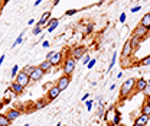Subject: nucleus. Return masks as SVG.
Instances as JSON below:
<instances>
[{"mask_svg": "<svg viewBox=\"0 0 150 126\" xmlns=\"http://www.w3.org/2000/svg\"><path fill=\"white\" fill-rule=\"evenodd\" d=\"M42 47H43V48H49V47H51V44H49V41H43V44H42Z\"/></svg>", "mask_w": 150, "mask_h": 126, "instance_id": "nucleus-35", "label": "nucleus"}, {"mask_svg": "<svg viewBox=\"0 0 150 126\" xmlns=\"http://www.w3.org/2000/svg\"><path fill=\"white\" fill-rule=\"evenodd\" d=\"M15 78H16L15 81H16L18 84H20L23 89H25L26 86H29V81H30V78H29V75H28V74H26L25 71H19L18 74H16V77H15Z\"/></svg>", "mask_w": 150, "mask_h": 126, "instance_id": "nucleus-4", "label": "nucleus"}, {"mask_svg": "<svg viewBox=\"0 0 150 126\" xmlns=\"http://www.w3.org/2000/svg\"><path fill=\"white\" fill-rule=\"evenodd\" d=\"M18 72H19V67H18V65H13V67H12V72H10V74H12V77L15 78Z\"/></svg>", "mask_w": 150, "mask_h": 126, "instance_id": "nucleus-27", "label": "nucleus"}, {"mask_svg": "<svg viewBox=\"0 0 150 126\" xmlns=\"http://www.w3.org/2000/svg\"><path fill=\"white\" fill-rule=\"evenodd\" d=\"M42 32V28L40 26H35V29H33V35H39Z\"/></svg>", "mask_w": 150, "mask_h": 126, "instance_id": "nucleus-29", "label": "nucleus"}, {"mask_svg": "<svg viewBox=\"0 0 150 126\" xmlns=\"http://www.w3.org/2000/svg\"><path fill=\"white\" fill-rule=\"evenodd\" d=\"M49 18H51V12H45V13L40 16V20L36 23V26H40V28H42V26H43V25H45V23L49 20Z\"/></svg>", "mask_w": 150, "mask_h": 126, "instance_id": "nucleus-16", "label": "nucleus"}, {"mask_svg": "<svg viewBox=\"0 0 150 126\" xmlns=\"http://www.w3.org/2000/svg\"><path fill=\"white\" fill-rule=\"evenodd\" d=\"M43 74H45V72L42 71L39 67H35V70H33V72L29 75V78H30V81H39V80H42Z\"/></svg>", "mask_w": 150, "mask_h": 126, "instance_id": "nucleus-9", "label": "nucleus"}, {"mask_svg": "<svg viewBox=\"0 0 150 126\" xmlns=\"http://www.w3.org/2000/svg\"><path fill=\"white\" fill-rule=\"evenodd\" d=\"M55 126H62V125H61V123H56V125Z\"/></svg>", "mask_w": 150, "mask_h": 126, "instance_id": "nucleus-49", "label": "nucleus"}, {"mask_svg": "<svg viewBox=\"0 0 150 126\" xmlns=\"http://www.w3.org/2000/svg\"><path fill=\"white\" fill-rule=\"evenodd\" d=\"M149 34V31L146 29V28H143L142 25H137L136 28H134V31H133V36H136V38H139L140 41L142 39H144L146 36Z\"/></svg>", "mask_w": 150, "mask_h": 126, "instance_id": "nucleus-5", "label": "nucleus"}, {"mask_svg": "<svg viewBox=\"0 0 150 126\" xmlns=\"http://www.w3.org/2000/svg\"><path fill=\"white\" fill-rule=\"evenodd\" d=\"M142 115H146V116H150V105L144 103L142 106Z\"/></svg>", "mask_w": 150, "mask_h": 126, "instance_id": "nucleus-22", "label": "nucleus"}, {"mask_svg": "<svg viewBox=\"0 0 150 126\" xmlns=\"http://www.w3.org/2000/svg\"><path fill=\"white\" fill-rule=\"evenodd\" d=\"M149 15H150V13H149Z\"/></svg>", "mask_w": 150, "mask_h": 126, "instance_id": "nucleus-52", "label": "nucleus"}, {"mask_svg": "<svg viewBox=\"0 0 150 126\" xmlns=\"http://www.w3.org/2000/svg\"><path fill=\"white\" fill-rule=\"evenodd\" d=\"M59 94H61V90H59L56 86H52V87L48 90V93H46V99H48L49 102H52V100H55Z\"/></svg>", "mask_w": 150, "mask_h": 126, "instance_id": "nucleus-7", "label": "nucleus"}, {"mask_svg": "<svg viewBox=\"0 0 150 126\" xmlns=\"http://www.w3.org/2000/svg\"><path fill=\"white\" fill-rule=\"evenodd\" d=\"M139 10H140V6H136V7H133V9H131V12H133V13H136V12H139Z\"/></svg>", "mask_w": 150, "mask_h": 126, "instance_id": "nucleus-37", "label": "nucleus"}, {"mask_svg": "<svg viewBox=\"0 0 150 126\" xmlns=\"http://www.w3.org/2000/svg\"><path fill=\"white\" fill-rule=\"evenodd\" d=\"M0 126H10V120L3 113H0Z\"/></svg>", "mask_w": 150, "mask_h": 126, "instance_id": "nucleus-20", "label": "nucleus"}, {"mask_svg": "<svg viewBox=\"0 0 150 126\" xmlns=\"http://www.w3.org/2000/svg\"><path fill=\"white\" fill-rule=\"evenodd\" d=\"M131 54H133V49H131L130 44H129V41L124 44V47H123V49H121V57L123 58H129V57H131Z\"/></svg>", "mask_w": 150, "mask_h": 126, "instance_id": "nucleus-12", "label": "nucleus"}, {"mask_svg": "<svg viewBox=\"0 0 150 126\" xmlns=\"http://www.w3.org/2000/svg\"><path fill=\"white\" fill-rule=\"evenodd\" d=\"M115 59H117V54L114 52V54H112V58H111V62H110V70H111L112 67H114V64H115Z\"/></svg>", "mask_w": 150, "mask_h": 126, "instance_id": "nucleus-28", "label": "nucleus"}, {"mask_svg": "<svg viewBox=\"0 0 150 126\" xmlns=\"http://www.w3.org/2000/svg\"><path fill=\"white\" fill-rule=\"evenodd\" d=\"M94 65H95V59H90V62L87 64V68H93Z\"/></svg>", "mask_w": 150, "mask_h": 126, "instance_id": "nucleus-32", "label": "nucleus"}, {"mask_svg": "<svg viewBox=\"0 0 150 126\" xmlns=\"http://www.w3.org/2000/svg\"><path fill=\"white\" fill-rule=\"evenodd\" d=\"M120 120H121V115H120V112H118V110H115V115H114V120H112V122H108V125L117 126L118 123H121Z\"/></svg>", "mask_w": 150, "mask_h": 126, "instance_id": "nucleus-19", "label": "nucleus"}, {"mask_svg": "<svg viewBox=\"0 0 150 126\" xmlns=\"http://www.w3.org/2000/svg\"><path fill=\"white\" fill-rule=\"evenodd\" d=\"M19 116H20V112H19L18 109H10V110H7V113H6V117L10 120V123H12L13 120H16Z\"/></svg>", "mask_w": 150, "mask_h": 126, "instance_id": "nucleus-11", "label": "nucleus"}, {"mask_svg": "<svg viewBox=\"0 0 150 126\" xmlns=\"http://www.w3.org/2000/svg\"><path fill=\"white\" fill-rule=\"evenodd\" d=\"M46 59L52 64V67H55V65H59V64L62 62L64 54H62V52H55V51H52V52H49V54L46 55Z\"/></svg>", "mask_w": 150, "mask_h": 126, "instance_id": "nucleus-3", "label": "nucleus"}, {"mask_svg": "<svg viewBox=\"0 0 150 126\" xmlns=\"http://www.w3.org/2000/svg\"><path fill=\"white\" fill-rule=\"evenodd\" d=\"M4 57H6V55H1V57H0V67H1V64H3V59H4Z\"/></svg>", "mask_w": 150, "mask_h": 126, "instance_id": "nucleus-40", "label": "nucleus"}, {"mask_svg": "<svg viewBox=\"0 0 150 126\" xmlns=\"http://www.w3.org/2000/svg\"><path fill=\"white\" fill-rule=\"evenodd\" d=\"M146 103H147V105H150V96H147V100H146Z\"/></svg>", "mask_w": 150, "mask_h": 126, "instance_id": "nucleus-44", "label": "nucleus"}, {"mask_svg": "<svg viewBox=\"0 0 150 126\" xmlns=\"http://www.w3.org/2000/svg\"><path fill=\"white\" fill-rule=\"evenodd\" d=\"M48 102H49L48 99H42V100H39V102L36 103V106H35V109H42V107H45V106L48 105Z\"/></svg>", "mask_w": 150, "mask_h": 126, "instance_id": "nucleus-21", "label": "nucleus"}, {"mask_svg": "<svg viewBox=\"0 0 150 126\" xmlns=\"http://www.w3.org/2000/svg\"><path fill=\"white\" fill-rule=\"evenodd\" d=\"M1 10H3V3L0 1V15H1Z\"/></svg>", "mask_w": 150, "mask_h": 126, "instance_id": "nucleus-42", "label": "nucleus"}, {"mask_svg": "<svg viewBox=\"0 0 150 126\" xmlns=\"http://www.w3.org/2000/svg\"><path fill=\"white\" fill-rule=\"evenodd\" d=\"M98 116H103V107L98 109Z\"/></svg>", "mask_w": 150, "mask_h": 126, "instance_id": "nucleus-41", "label": "nucleus"}, {"mask_svg": "<svg viewBox=\"0 0 150 126\" xmlns=\"http://www.w3.org/2000/svg\"><path fill=\"white\" fill-rule=\"evenodd\" d=\"M23 126H29V123H26V125H23Z\"/></svg>", "mask_w": 150, "mask_h": 126, "instance_id": "nucleus-50", "label": "nucleus"}, {"mask_svg": "<svg viewBox=\"0 0 150 126\" xmlns=\"http://www.w3.org/2000/svg\"><path fill=\"white\" fill-rule=\"evenodd\" d=\"M76 12H78V10H75V9H71V10H68V12H67V16H72V15H75Z\"/></svg>", "mask_w": 150, "mask_h": 126, "instance_id": "nucleus-33", "label": "nucleus"}, {"mask_svg": "<svg viewBox=\"0 0 150 126\" xmlns=\"http://www.w3.org/2000/svg\"><path fill=\"white\" fill-rule=\"evenodd\" d=\"M88 96H90V94H88V93H87V94H84V96H82V99H81V100H82V102H85V100H87V99H88Z\"/></svg>", "mask_w": 150, "mask_h": 126, "instance_id": "nucleus-39", "label": "nucleus"}, {"mask_svg": "<svg viewBox=\"0 0 150 126\" xmlns=\"http://www.w3.org/2000/svg\"><path fill=\"white\" fill-rule=\"evenodd\" d=\"M124 20H126V13H121V16H120V22L123 23Z\"/></svg>", "mask_w": 150, "mask_h": 126, "instance_id": "nucleus-36", "label": "nucleus"}, {"mask_svg": "<svg viewBox=\"0 0 150 126\" xmlns=\"http://www.w3.org/2000/svg\"><path fill=\"white\" fill-rule=\"evenodd\" d=\"M93 28H94V25H93V23H90V25H88V28L85 29V34H87V35H88V34H91V31H93Z\"/></svg>", "mask_w": 150, "mask_h": 126, "instance_id": "nucleus-31", "label": "nucleus"}, {"mask_svg": "<svg viewBox=\"0 0 150 126\" xmlns=\"http://www.w3.org/2000/svg\"><path fill=\"white\" fill-rule=\"evenodd\" d=\"M59 1H61V0H55V3H54V4H58Z\"/></svg>", "mask_w": 150, "mask_h": 126, "instance_id": "nucleus-46", "label": "nucleus"}, {"mask_svg": "<svg viewBox=\"0 0 150 126\" xmlns=\"http://www.w3.org/2000/svg\"><path fill=\"white\" fill-rule=\"evenodd\" d=\"M7 1H9V0H3V1H1V3H3V4H6V3H7Z\"/></svg>", "mask_w": 150, "mask_h": 126, "instance_id": "nucleus-45", "label": "nucleus"}, {"mask_svg": "<svg viewBox=\"0 0 150 126\" xmlns=\"http://www.w3.org/2000/svg\"><path fill=\"white\" fill-rule=\"evenodd\" d=\"M129 44H130L131 49L134 51V49H137V48H139V45H140V39H139V38H136V36H131V39L129 41Z\"/></svg>", "mask_w": 150, "mask_h": 126, "instance_id": "nucleus-18", "label": "nucleus"}, {"mask_svg": "<svg viewBox=\"0 0 150 126\" xmlns=\"http://www.w3.org/2000/svg\"><path fill=\"white\" fill-rule=\"evenodd\" d=\"M147 83H149V84H150V81H147Z\"/></svg>", "mask_w": 150, "mask_h": 126, "instance_id": "nucleus-51", "label": "nucleus"}, {"mask_svg": "<svg viewBox=\"0 0 150 126\" xmlns=\"http://www.w3.org/2000/svg\"><path fill=\"white\" fill-rule=\"evenodd\" d=\"M146 86H147V80L139 78V80H136V83H134V90L137 91V93H143Z\"/></svg>", "mask_w": 150, "mask_h": 126, "instance_id": "nucleus-8", "label": "nucleus"}, {"mask_svg": "<svg viewBox=\"0 0 150 126\" xmlns=\"http://www.w3.org/2000/svg\"><path fill=\"white\" fill-rule=\"evenodd\" d=\"M85 105H87V109H88V110H91V107H93V102H91V100H87Z\"/></svg>", "mask_w": 150, "mask_h": 126, "instance_id": "nucleus-34", "label": "nucleus"}, {"mask_svg": "<svg viewBox=\"0 0 150 126\" xmlns=\"http://www.w3.org/2000/svg\"><path fill=\"white\" fill-rule=\"evenodd\" d=\"M147 122H149V116H146V115H140V116H137L136 117V122L134 123H139V125H147Z\"/></svg>", "mask_w": 150, "mask_h": 126, "instance_id": "nucleus-17", "label": "nucleus"}, {"mask_svg": "<svg viewBox=\"0 0 150 126\" xmlns=\"http://www.w3.org/2000/svg\"><path fill=\"white\" fill-rule=\"evenodd\" d=\"M39 68L42 70L43 72H48V71H51V68H52V64L48 61V59H45V61H42L40 64H39Z\"/></svg>", "mask_w": 150, "mask_h": 126, "instance_id": "nucleus-15", "label": "nucleus"}, {"mask_svg": "<svg viewBox=\"0 0 150 126\" xmlns=\"http://www.w3.org/2000/svg\"><path fill=\"white\" fill-rule=\"evenodd\" d=\"M75 64H76V61H75L71 55L67 57V58H65V62H64V68H62V70H64V75L71 77V74H72L75 70Z\"/></svg>", "mask_w": 150, "mask_h": 126, "instance_id": "nucleus-2", "label": "nucleus"}, {"mask_svg": "<svg viewBox=\"0 0 150 126\" xmlns=\"http://www.w3.org/2000/svg\"><path fill=\"white\" fill-rule=\"evenodd\" d=\"M10 90L13 91L16 96H20V94L23 93V90H25V89H23L20 84H18L16 81H13V83H12V86H10Z\"/></svg>", "mask_w": 150, "mask_h": 126, "instance_id": "nucleus-13", "label": "nucleus"}, {"mask_svg": "<svg viewBox=\"0 0 150 126\" xmlns=\"http://www.w3.org/2000/svg\"><path fill=\"white\" fill-rule=\"evenodd\" d=\"M33 70H35V67H32V65L29 67V65H28V67H26V68H23L22 71H25V72H26V74H28V75H30V74L33 72Z\"/></svg>", "mask_w": 150, "mask_h": 126, "instance_id": "nucleus-25", "label": "nucleus"}, {"mask_svg": "<svg viewBox=\"0 0 150 126\" xmlns=\"http://www.w3.org/2000/svg\"><path fill=\"white\" fill-rule=\"evenodd\" d=\"M133 126H143V125H139V123H134Z\"/></svg>", "mask_w": 150, "mask_h": 126, "instance_id": "nucleus-47", "label": "nucleus"}, {"mask_svg": "<svg viewBox=\"0 0 150 126\" xmlns=\"http://www.w3.org/2000/svg\"><path fill=\"white\" fill-rule=\"evenodd\" d=\"M84 52H85V48H84V47H76V48L72 49L71 57L76 61V59H79V58H82V57H84Z\"/></svg>", "mask_w": 150, "mask_h": 126, "instance_id": "nucleus-10", "label": "nucleus"}, {"mask_svg": "<svg viewBox=\"0 0 150 126\" xmlns=\"http://www.w3.org/2000/svg\"><path fill=\"white\" fill-rule=\"evenodd\" d=\"M139 65H150V55L142 58V59L139 61Z\"/></svg>", "mask_w": 150, "mask_h": 126, "instance_id": "nucleus-23", "label": "nucleus"}, {"mask_svg": "<svg viewBox=\"0 0 150 126\" xmlns=\"http://www.w3.org/2000/svg\"><path fill=\"white\" fill-rule=\"evenodd\" d=\"M22 41H23V34H20V35H19V38L16 39V41H15V44H13V48H15V47H18L19 44H22Z\"/></svg>", "mask_w": 150, "mask_h": 126, "instance_id": "nucleus-26", "label": "nucleus"}, {"mask_svg": "<svg viewBox=\"0 0 150 126\" xmlns=\"http://www.w3.org/2000/svg\"><path fill=\"white\" fill-rule=\"evenodd\" d=\"M143 93L146 94V96H150V84L147 83V86L144 87V90H143Z\"/></svg>", "mask_w": 150, "mask_h": 126, "instance_id": "nucleus-30", "label": "nucleus"}, {"mask_svg": "<svg viewBox=\"0 0 150 126\" xmlns=\"http://www.w3.org/2000/svg\"><path fill=\"white\" fill-rule=\"evenodd\" d=\"M90 59H91V58H90V57H88V55H87V57H85V58H84V64H85V65H87V64H88V62H90Z\"/></svg>", "mask_w": 150, "mask_h": 126, "instance_id": "nucleus-38", "label": "nucleus"}, {"mask_svg": "<svg viewBox=\"0 0 150 126\" xmlns=\"http://www.w3.org/2000/svg\"><path fill=\"white\" fill-rule=\"evenodd\" d=\"M58 25H59V20L56 19L55 22H54V23H52V25H51V26L48 28V31H49V32L52 34V32H54V31H55V29H56V26H58Z\"/></svg>", "mask_w": 150, "mask_h": 126, "instance_id": "nucleus-24", "label": "nucleus"}, {"mask_svg": "<svg viewBox=\"0 0 150 126\" xmlns=\"http://www.w3.org/2000/svg\"><path fill=\"white\" fill-rule=\"evenodd\" d=\"M40 1H42V0H36V1H35V6H38V4H40Z\"/></svg>", "mask_w": 150, "mask_h": 126, "instance_id": "nucleus-43", "label": "nucleus"}, {"mask_svg": "<svg viewBox=\"0 0 150 126\" xmlns=\"http://www.w3.org/2000/svg\"><path fill=\"white\" fill-rule=\"evenodd\" d=\"M69 83H71V77H68V75H62V77L56 81V87H58L61 91H64L68 86H69Z\"/></svg>", "mask_w": 150, "mask_h": 126, "instance_id": "nucleus-6", "label": "nucleus"}, {"mask_svg": "<svg viewBox=\"0 0 150 126\" xmlns=\"http://www.w3.org/2000/svg\"><path fill=\"white\" fill-rule=\"evenodd\" d=\"M134 83H136L134 78H129V80H126L121 84V91H120V97L121 99H126L129 94L133 93V90H134Z\"/></svg>", "mask_w": 150, "mask_h": 126, "instance_id": "nucleus-1", "label": "nucleus"}, {"mask_svg": "<svg viewBox=\"0 0 150 126\" xmlns=\"http://www.w3.org/2000/svg\"><path fill=\"white\" fill-rule=\"evenodd\" d=\"M139 25H142L143 28H146L147 31H150V15L147 13V15H144L143 18L140 19V23Z\"/></svg>", "mask_w": 150, "mask_h": 126, "instance_id": "nucleus-14", "label": "nucleus"}, {"mask_svg": "<svg viewBox=\"0 0 150 126\" xmlns=\"http://www.w3.org/2000/svg\"><path fill=\"white\" fill-rule=\"evenodd\" d=\"M117 126H126V125H123V123H118V125H117Z\"/></svg>", "mask_w": 150, "mask_h": 126, "instance_id": "nucleus-48", "label": "nucleus"}]
</instances>
